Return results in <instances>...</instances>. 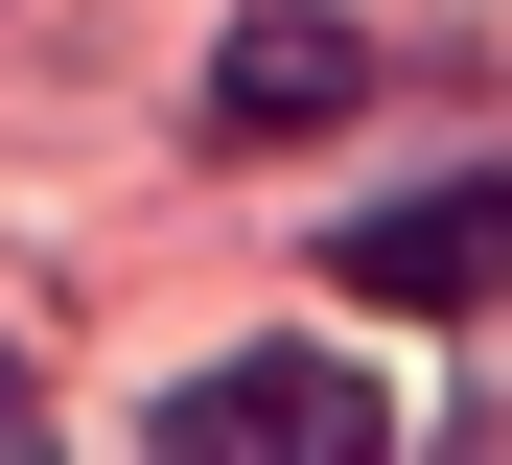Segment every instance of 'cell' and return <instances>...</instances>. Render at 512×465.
Returning a JSON list of instances; mask_svg holds the SVG:
<instances>
[{
    "instance_id": "1",
    "label": "cell",
    "mask_w": 512,
    "mask_h": 465,
    "mask_svg": "<svg viewBox=\"0 0 512 465\" xmlns=\"http://www.w3.org/2000/svg\"><path fill=\"white\" fill-rule=\"evenodd\" d=\"M140 442H163V465H396V396H373L350 349H233V372H187Z\"/></svg>"
},
{
    "instance_id": "2",
    "label": "cell",
    "mask_w": 512,
    "mask_h": 465,
    "mask_svg": "<svg viewBox=\"0 0 512 465\" xmlns=\"http://www.w3.org/2000/svg\"><path fill=\"white\" fill-rule=\"evenodd\" d=\"M326 279H350V303H512V186H419V210H350L326 233Z\"/></svg>"
},
{
    "instance_id": "3",
    "label": "cell",
    "mask_w": 512,
    "mask_h": 465,
    "mask_svg": "<svg viewBox=\"0 0 512 465\" xmlns=\"http://www.w3.org/2000/svg\"><path fill=\"white\" fill-rule=\"evenodd\" d=\"M350 93H373L350 24H233V47H210V140H326Z\"/></svg>"
},
{
    "instance_id": "4",
    "label": "cell",
    "mask_w": 512,
    "mask_h": 465,
    "mask_svg": "<svg viewBox=\"0 0 512 465\" xmlns=\"http://www.w3.org/2000/svg\"><path fill=\"white\" fill-rule=\"evenodd\" d=\"M443 442H512V372H489V396H466V419H443Z\"/></svg>"
}]
</instances>
